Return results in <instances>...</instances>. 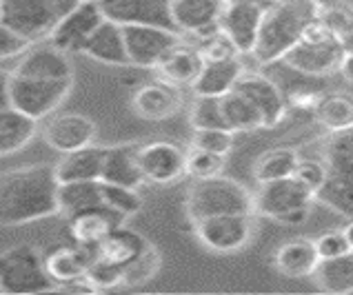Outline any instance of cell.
Wrapping results in <instances>:
<instances>
[{
    "mask_svg": "<svg viewBox=\"0 0 353 295\" xmlns=\"http://www.w3.org/2000/svg\"><path fill=\"white\" fill-rule=\"evenodd\" d=\"M56 167L36 165L5 171L0 180V222L18 227L60 213Z\"/></svg>",
    "mask_w": 353,
    "mask_h": 295,
    "instance_id": "cell-1",
    "label": "cell"
},
{
    "mask_svg": "<svg viewBox=\"0 0 353 295\" xmlns=\"http://www.w3.org/2000/svg\"><path fill=\"white\" fill-rule=\"evenodd\" d=\"M318 14L320 7L316 0H274L269 3L265 18H262L258 45L254 49L258 63L271 65L285 60Z\"/></svg>",
    "mask_w": 353,
    "mask_h": 295,
    "instance_id": "cell-2",
    "label": "cell"
},
{
    "mask_svg": "<svg viewBox=\"0 0 353 295\" xmlns=\"http://www.w3.org/2000/svg\"><path fill=\"white\" fill-rule=\"evenodd\" d=\"M329 178L316 200L342 216L353 218V127L331 131L322 147Z\"/></svg>",
    "mask_w": 353,
    "mask_h": 295,
    "instance_id": "cell-3",
    "label": "cell"
},
{
    "mask_svg": "<svg viewBox=\"0 0 353 295\" xmlns=\"http://www.w3.org/2000/svg\"><path fill=\"white\" fill-rule=\"evenodd\" d=\"M187 211L191 222H200L214 216H229V213H254L256 198L240 182L216 176L207 180H198L189 191Z\"/></svg>",
    "mask_w": 353,
    "mask_h": 295,
    "instance_id": "cell-4",
    "label": "cell"
},
{
    "mask_svg": "<svg viewBox=\"0 0 353 295\" xmlns=\"http://www.w3.org/2000/svg\"><path fill=\"white\" fill-rule=\"evenodd\" d=\"M80 3L83 0H0V25L38 43L52 36L60 20Z\"/></svg>",
    "mask_w": 353,
    "mask_h": 295,
    "instance_id": "cell-5",
    "label": "cell"
},
{
    "mask_svg": "<svg viewBox=\"0 0 353 295\" xmlns=\"http://www.w3.org/2000/svg\"><path fill=\"white\" fill-rule=\"evenodd\" d=\"M45 256L32 244H16L0 258V291L5 295H36L56 291Z\"/></svg>",
    "mask_w": 353,
    "mask_h": 295,
    "instance_id": "cell-6",
    "label": "cell"
},
{
    "mask_svg": "<svg viewBox=\"0 0 353 295\" xmlns=\"http://www.w3.org/2000/svg\"><path fill=\"white\" fill-rule=\"evenodd\" d=\"M74 78L49 80L9 74L3 80V107H16L36 120L47 118L67 98Z\"/></svg>",
    "mask_w": 353,
    "mask_h": 295,
    "instance_id": "cell-7",
    "label": "cell"
},
{
    "mask_svg": "<svg viewBox=\"0 0 353 295\" xmlns=\"http://www.w3.org/2000/svg\"><path fill=\"white\" fill-rule=\"evenodd\" d=\"M347 56L345 43L329 32V29L316 18L307 27L300 43L285 56V63L309 76H325L342 67V60Z\"/></svg>",
    "mask_w": 353,
    "mask_h": 295,
    "instance_id": "cell-8",
    "label": "cell"
},
{
    "mask_svg": "<svg viewBox=\"0 0 353 295\" xmlns=\"http://www.w3.org/2000/svg\"><path fill=\"white\" fill-rule=\"evenodd\" d=\"M125 40L131 65L151 69L160 67V63L180 47V36L174 29L154 27V25H127Z\"/></svg>",
    "mask_w": 353,
    "mask_h": 295,
    "instance_id": "cell-9",
    "label": "cell"
},
{
    "mask_svg": "<svg viewBox=\"0 0 353 295\" xmlns=\"http://www.w3.org/2000/svg\"><path fill=\"white\" fill-rule=\"evenodd\" d=\"M254 213H229L196 222V236L207 249L231 253L247 247L254 236Z\"/></svg>",
    "mask_w": 353,
    "mask_h": 295,
    "instance_id": "cell-10",
    "label": "cell"
},
{
    "mask_svg": "<svg viewBox=\"0 0 353 295\" xmlns=\"http://www.w3.org/2000/svg\"><path fill=\"white\" fill-rule=\"evenodd\" d=\"M314 200H316L314 191L307 185H302L296 176H289L260 185L256 196V211L280 222L287 213L296 209H311Z\"/></svg>",
    "mask_w": 353,
    "mask_h": 295,
    "instance_id": "cell-11",
    "label": "cell"
},
{
    "mask_svg": "<svg viewBox=\"0 0 353 295\" xmlns=\"http://www.w3.org/2000/svg\"><path fill=\"white\" fill-rule=\"evenodd\" d=\"M107 20L118 25H154L165 29H176L171 5L174 0H98Z\"/></svg>",
    "mask_w": 353,
    "mask_h": 295,
    "instance_id": "cell-12",
    "label": "cell"
},
{
    "mask_svg": "<svg viewBox=\"0 0 353 295\" xmlns=\"http://www.w3.org/2000/svg\"><path fill=\"white\" fill-rule=\"evenodd\" d=\"M103 23H105V14L100 9L98 0H83L72 14H67L60 20V25L54 29V34L47 40L67 54L83 52L87 40L92 38V34Z\"/></svg>",
    "mask_w": 353,
    "mask_h": 295,
    "instance_id": "cell-13",
    "label": "cell"
},
{
    "mask_svg": "<svg viewBox=\"0 0 353 295\" xmlns=\"http://www.w3.org/2000/svg\"><path fill=\"white\" fill-rule=\"evenodd\" d=\"M267 5L269 3H260V0H231L220 23V32L229 36L240 54H254Z\"/></svg>",
    "mask_w": 353,
    "mask_h": 295,
    "instance_id": "cell-14",
    "label": "cell"
},
{
    "mask_svg": "<svg viewBox=\"0 0 353 295\" xmlns=\"http://www.w3.org/2000/svg\"><path fill=\"white\" fill-rule=\"evenodd\" d=\"M187 154L183 147L174 142H149L140 147V169H143L145 180L154 185H169L187 174Z\"/></svg>",
    "mask_w": 353,
    "mask_h": 295,
    "instance_id": "cell-15",
    "label": "cell"
},
{
    "mask_svg": "<svg viewBox=\"0 0 353 295\" xmlns=\"http://www.w3.org/2000/svg\"><path fill=\"white\" fill-rule=\"evenodd\" d=\"M125 218L127 216L112 207L96 205L67 216V229L74 242L87 244V247H100L118 227H123Z\"/></svg>",
    "mask_w": 353,
    "mask_h": 295,
    "instance_id": "cell-16",
    "label": "cell"
},
{
    "mask_svg": "<svg viewBox=\"0 0 353 295\" xmlns=\"http://www.w3.org/2000/svg\"><path fill=\"white\" fill-rule=\"evenodd\" d=\"M231 0H174L171 14L178 32L211 36L220 29Z\"/></svg>",
    "mask_w": 353,
    "mask_h": 295,
    "instance_id": "cell-17",
    "label": "cell"
},
{
    "mask_svg": "<svg viewBox=\"0 0 353 295\" xmlns=\"http://www.w3.org/2000/svg\"><path fill=\"white\" fill-rule=\"evenodd\" d=\"M236 91H240L242 96H247L251 103H254L262 118H265V127H276L282 122L287 114V100L282 96L280 87L269 80L267 76L260 74H242V78L238 80Z\"/></svg>",
    "mask_w": 353,
    "mask_h": 295,
    "instance_id": "cell-18",
    "label": "cell"
},
{
    "mask_svg": "<svg viewBox=\"0 0 353 295\" xmlns=\"http://www.w3.org/2000/svg\"><path fill=\"white\" fill-rule=\"evenodd\" d=\"M45 142L58 154H72V151L85 149L96 138V125L85 116L67 114L54 118L43 129Z\"/></svg>",
    "mask_w": 353,
    "mask_h": 295,
    "instance_id": "cell-19",
    "label": "cell"
},
{
    "mask_svg": "<svg viewBox=\"0 0 353 295\" xmlns=\"http://www.w3.org/2000/svg\"><path fill=\"white\" fill-rule=\"evenodd\" d=\"M12 74L29 76V78H49L63 80L74 78V67L69 63V54L54 47L47 40V45H34L29 52L18 60Z\"/></svg>",
    "mask_w": 353,
    "mask_h": 295,
    "instance_id": "cell-20",
    "label": "cell"
},
{
    "mask_svg": "<svg viewBox=\"0 0 353 295\" xmlns=\"http://www.w3.org/2000/svg\"><path fill=\"white\" fill-rule=\"evenodd\" d=\"M98 256H100V247H87V244L72 242L65 244V247L54 249L49 256H45V262L56 287H63L67 282L87 276L89 267L96 262Z\"/></svg>",
    "mask_w": 353,
    "mask_h": 295,
    "instance_id": "cell-21",
    "label": "cell"
},
{
    "mask_svg": "<svg viewBox=\"0 0 353 295\" xmlns=\"http://www.w3.org/2000/svg\"><path fill=\"white\" fill-rule=\"evenodd\" d=\"M83 54L98 60V63L112 65V67L131 65L123 25H118L114 20H107V18H105V23L92 34V38L87 40Z\"/></svg>",
    "mask_w": 353,
    "mask_h": 295,
    "instance_id": "cell-22",
    "label": "cell"
},
{
    "mask_svg": "<svg viewBox=\"0 0 353 295\" xmlns=\"http://www.w3.org/2000/svg\"><path fill=\"white\" fill-rule=\"evenodd\" d=\"M245 74V67L236 58H218V60H207L203 71L194 85H191V91L196 96H216L223 98L229 91H234L238 80Z\"/></svg>",
    "mask_w": 353,
    "mask_h": 295,
    "instance_id": "cell-23",
    "label": "cell"
},
{
    "mask_svg": "<svg viewBox=\"0 0 353 295\" xmlns=\"http://www.w3.org/2000/svg\"><path fill=\"white\" fill-rule=\"evenodd\" d=\"M178 89L167 83H149L143 85L134 94V111L145 120H167L180 109Z\"/></svg>",
    "mask_w": 353,
    "mask_h": 295,
    "instance_id": "cell-24",
    "label": "cell"
},
{
    "mask_svg": "<svg viewBox=\"0 0 353 295\" xmlns=\"http://www.w3.org/2000/svg\"><path fill=\"white\" fill-rule=\"evenodd\" d=\"M112 185H123L138 189L145 182V174L140 169V147L138 145H116L107 147L103 178Z\"/></svg>",
    "mask_w": 353,
    "mask_h": 295,
    "instance_id": "cell-25",
    "label": "cell"
},
{
    "mask_svg": "<svg viewBox=\"0 0 353 295\" xmlns=\"http://www.w3.org/2000/svg\"><path fill=\"white\" fill-rule=\"evenodd\" d=\"M320 264L316 240L296 238L285 242L276 251V267L287 278H307L314 276Z\"/></svg>",
    "mask_w": 353,
    "mask_h": 295,
    "instance_id": "cell-26",
    "label": "cell"
},
{
    "mask_svg": "<svg viewBox=\"0 0 353 295\" xmlns=\"http://www.w3.org/2000/svg\"><path fill=\"white\" fill-rule=\"evenodd\" d=\"M105 156H107V147H96V145L65 154V158L56 165V176L60 182L100 180L103 178Z\"/></svg>",
    "mask_w": 353,
    "mask_h": 295,
    "instance_id": "cell-27",
    "label": "cell"
},
{
    "mask_svg": "<svg viewBox=\"0 0 353 295\" xmlns=\"http://www.w3.org/2000/svg\"><path fill=\"white\" fill-rule=\"evenodd\" d=\"M38 131V120L16 107H3L0 111V151L3 156L16 154L27 147Z\"/></svg>",
    "mask_w": 353,
    "mask_h": 295,
    "instance_id": "cell-28",
    "label": "cell"
},
{
    "mask_svg": "<svg viewBox=\"0 0 353 295\" xmlns=\"http://www.w3.org/2000/svg\"><path fill=\"white\" fill-rule=\"evenodd\" d=\"M207 63V58L203 56L200 49H191V47H176L163 63H160V74H163L169 83L174 85H194L200 71H203Z\"/></svg>",
    "mask_w": 353,
    "mask_h": 295,
    "instance_id": "cell-29",
    "label": "cell"
},
{
    "mask_svg": "<svg viewBox=\"0 0 353 295\" xmlns=\"http://www.w3.org/2000/svg\"><path fill=\"white\" fill-rule=\"evenodd\" d=\"M149 242L140 236V233L118 227L112 236H109L103 244H100V258L118 264V267L127 269L131 262L138 260L147 251Z\"/></svg>",
    "mask_w": 353,
    "mask_h": 295,
    "instance_id": "cell-30",
    "label": "cell"
},
{
    "mask_svg": "<svg viewBox=\"0 0 353 295\" xmlns=\"http://www.w3.org/2000/svg\"><path fill=\"white\" fill-rule=\"evenodd\" d=\"M58 205L60 213L72 216L96 205H105L103 198V180H78V182H60L58 187Z\"/></svg>",
    "mask_w": 353,
    "mask_h": 295,
    "instance_id": "cell-31",
    "label": "cell"
},
{
    "mask_svg": "<svg viewBox=\"0 0 353 295\" xmlns=\"http://www.w3.org/2000/svg\"><path fill=\"white\" fill-rule=\"evenodd\" d=\"M316 284L327 293H351L353 291V251L345 256L320 260L314 273Z\"/></svg>",
    "mask_w": 353,
    "mask_h": 295,
    "instance_id": "cell-32",
    "label": "cell"
},
{
    "mask_svg": "<svg viewBox=\"0 0 353 295\" xmlns=\"http://www.w3.org/2000/svg\"><path fill=\"white\" fill-rule=\"evenodd\" d=\"M223 109L231 131H236V134L238 131H256L265 127V118H262L260 109L236 89L223 96Z\"/></svg>",
    "mask_w": 353,
    "mask_h": 295,
    "instance_id": "cell-33",
    "label": "cell"
},
{
    "mask_svg": "<svg viewBox=\"0 0 353 295\" xmlns=\"http://www.w3.org/2000/svg\"><path fill=\"white\" fill-rule=\"evenodd\" d=\"M316 118L329 131H342L353 127V96L349 94H327L314 107Z\"/></svg>",
    "mask_w": 353,
    "mask_h": 295,
    "instance_id": "cell-34",
    "label": "cell"
},
{
    "mask_svg": "<svg viewBox=\"0 0 353 295\" xmlns=\"http://www.w3.org/2000/svg\"><path fill=\"white\" fill-rule=\"evenodd\" d=\"M300 162L298 151L294 149H274L267 151L256 162L254 176L258 180V185H265V182H274V180H282L296 174V167Z\"/></svg>",
    "mask_w": 353,
    "mask_h": 295,
    "instance_id": "cell-35",
    "label": "cell"
},
{
    "mask_svg": "<svg viewBox=\"0 0 353 295\" xmlns=\"http://www.w3.org/2000/svg\"><path fill=\"white\" fill-rule=\"evenodd\" d=\"M191 127L196 129H231L225 109H223V98L216 96H196V103L191 107L189 114Z\"/></svg>",
    "mask_w": 353,
    "mask_h": 295,
    "instance_id": "cell-36",
    "label": "cell"
},
{
    "mask_svg": "<svg viewBox=\"0 0 353 295\" xmlns=\"http://www.w3.org/2000/svg\"><path fill=\"white\" fill-rule=\"evenodd\" d=\"M225 158L227 156L214 154V151H205V149L191 147L189 154H187V174H191L198 180L216 178V176L223 174Z\"/></svg>",
    "mask_w": 353,
    "mask_h": 295,
    "instance_id": "cell-37",
    "label": "cell"
},
{
    "mask_svg": "<svg viewBox=\"0 0 353 295\" xmlns=\"http://www.w3.org/2000/svg\"><path fill=\"white\" fill-rule=\"evenodd\" d=\"M103 198L105 205L120 211L123 216H134L143 209V198L138 196L136 189L123 187V185H112V182L103 180Z\"/></svg>",
    "mask_w": 353,
    "mask_h": 295,
    "instance_id": "cell-38",
    "label": "cell"
},
{
    "mask_svg": "<svg viewBox=\"0 0 353 295\" xmlns=\"http://www.w3.org/2000/svg\"><path fill=\"white\" fill-rule=\"evenodd\" d=\"M234 134L236 131L231 129H196L194 138H191V147L227 156L234 147Z\"/></svg>",
    "mask_w": 353,
    "mask_h": 295,
    "instance_id": "cell-39",
    "label": "cell"
},
{
    "mask_svg": "<svg viewBox=\"0 0 353 295\" xmlns=\"http://www.w3.org/2000/svg\"><path fill=\"white\" fill-rule=\"evenodd\" d=\"M158 267H160V256H158V251L149 244L143 256H140L138 260H134L125 269V282L123 284H129V287L145 284L147 280H151L156 276Z\"/></svg>",
    "mask_w": 353,
    "mask_h": 295,
    "instance_id": "cell-40",
    "label": "cell"
},
{
    "mask_svg": "<svg viewBox=\"0 0 353 295\" xmlns=\"http://www.w3.org/2000/svg\"><path fill=\"white\" fill-rule=\"evenodd\" d=\"M320 23L325 25L342 43L353 34V9L351 7H320Z\"/></svg>",
    "mask_w": 353,
    "mask_h": 295,
    "instance_id": "cell-41",
    "label": "cell"
},
{
    "mask_svg": "<svg viewBox=\"0 0 353 295\" xmlns=\"http://www.w3.org/2000/svg\"><path fill=\"white\" fill-rule=\"evenodd\" d=\"M87 278L96 284L98 291L100 289H112V287H116V284L125 282V269L98 256L96 262L92 264V267H89Z\"/></svg>",
    "mask_w": 353,
    "mask_h": 295,
    "instance_id": "cell-42",
    "label": "cell"
},
{
    "mask_svg": "<svg viewBox=\"0 0 353 295\" xmlns=\"http://www.w3.org/2000/svg\"><path fill=\"white\" fill-rule=\"evenodd\" d=\"M294 176L318 196V191L325 187V182L329 178L327 162L325 160H300Z\"/></svg>",
    "mask_w": 353,
    "mask_h": 295,
    "instance_id": "cell-43",
    "label": "cell"
},
{
    "mask_svg": "<svg viewBox=\"0 0 353 295\" xmlns=\"http://www.w3.org/2000/svg\"><path fill=\"white\" fill-rule=\"evenodd\" d=\"M34 45V40H29L27 36L16 32V29L0 25V56H3V60L25 56Z\"/></svg>",
    "mask_w": 353,
    "mask_h": 295,
    "instance_id": "cell-44",
    "label": "cell"
},
{
    "mask_svg": "<svg viewBox=\"0 0 353 295\" xmlns=\"http://www.w3.org/2000/svg\"><path fill=\"white\" fill-rule=\"evenodd\" d=\"M316 249H318V256L320 260H331V258H338V256H345V253L353 251L349 247V242L345 238L342 231H327L316 240Z\"/></svg>",
    "mask_w": 353,
    "mask_h": 295,
    "instance_id": "cell-45",
    "label": "cell"
},
{
    "mask_svg": "<svg viewBox=\"0 0 353 295\" xmlns=\"http://www.w3.org/2000/svg\"><path fill=\"white\" fill-rule=\"evenodd\" d=\"M309 211L311 209H296V211H291V213H287V216L280 220V225H289V227L302 225V222L309 218Z\"/></svg>",
    "mask_w": 353,
    "mask_h": 295,
    "instance_id": "cell-46",
    "label": "cell"
},
{
    "mask_svg": "<svg viewBox=\"0 0 353 295\" xmlns=\"http://www.w3.org/2000/svg\"><path fill=\"white\" fill-rule=\"evenodd\" d=\"M340 71H342V76H345V78L349 80V83L353 85V52H347L345 60H342Z\"/></svg>",
    "mask_w": 353,
    "mask_h": 295,
    "instance_id": "cell-47",
    "label": "cell"
},
{
    "mask_svg": "<svg viewBox=\"0 0 353 295\" xmlns=\"http://www.w3.org/2000/svg\"><path fill=\"white\" fill-rule=\"evenodd\" d=\"M318 7H351L353 9V0H316Z\"/></svg>",
    "mask_w": 353,
    "mask_h": 295,
    "instance_id": "cell-48",
    "label": "cell"
},
{
    "mask_svg": "<svg viewBox=\"0 0 353 295\" xmlns=\"http://www.w3.org/2000/svg\"><path fill=\"white\" fill-rule=\"evenodd\" d=\"M342 233H345V238H347V242H349V247L353 249V218L347 222L345 225V229H342Z\"/></svg>",
    "mask_w": 353,
    "mask_h": 295,
    "instance_id": "cell-49",
    "label": "cell"
},
{
    "mask_svg": "<svg viewBox=\"0 0 353 295\" xmlns=\"http://www.w3.org/2000/svg\"><path fill=\"white\" fill-rule=\"evenodd\" d=\"M345 49H347V52H353V34L345 38Z\"/></svg>",
    "mask_w": 353,
    "mask_h": 295,
    "instance_id": "cell-50",
    "label": "cell"
},
{
    "mask_svg": "<svg viewBox=\"0 0 353 295\" xmlns=\"http://www.w3.org/2000/svg\"><path fill=\"white\" fill-rule=\"evenodd\" d=\"M260 3H274V0H260Z\"/></svg>",
    "mask_w": 353,
    "mask_h": 295,
    "instance_id": "cell-51",
    "label": "cell"
}]
</instances>
